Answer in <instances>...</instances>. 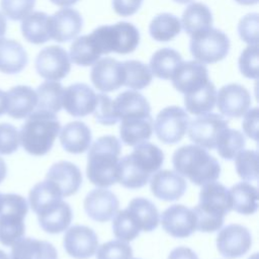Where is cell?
I'll return each mask as SVG.
<instances>
[{
  "mask_svg": "<svg viewBox=\"0 0 259 259\" xmlns=\"http://www.w3.org/2000/svg\"><path fill=\"white\" fill-rule=\"evenodd\" d=\"M164 162V153L154 144L147 141L135 146L130 155L118 161L117 181L125 188L137 189L145 186L153 173L157 172Z\"/></svg>",
  "mask_w": 259,
  "mask_h": 259,
  "instance_id": "6da1fadb",
  "label": "cell"
},
{
  "mask_svg": "<svg viewBox=\"0 0 259 259\" xmlns=\"http://www.w3.org/2000/svg\"><path fill=\"white\" fill-rule=\"evenodd\" d=\"M121 145L114 136L98 138L89 149L86 174L98 187H109L117 182Z\"/></svg>",
  "mask_w": 259,
  "mask_h": 259,
  "instance_id": "7a4b0ae2",
  "label": "cell"
},
{
  "mask_svg": "<svg viewBox=\"0 0 259 259\" xmlns=\"http://www.w3.org/2000/svg\"><path fill=\"white\" fill-rule=\"evenodd\" d=\"M196 217V230L212 233L220 230L227 213L232 210V199L229 189L212 181L202 185L199 202L192 208Z\"/></svg>",
  "mask_w": 259,
  "mask_h": 259,
  "instance_id": "3957f363",
  "label": "cell"
},
{
  "mask_svg": "<svg viewBox=\"0 0 259 259\" xmlns=\"http://www.w3.org/2000/svg\"><path fill=\"white\" fill-rule=\"evenodd\" d=\"M172 163L178 174L198 186L215 181L221 174L218 160L206 150L195 145H186L177 149L173 154Z\"/></svg>",
  "mask_w": 259,
  "mask_h": 259,
  "instance_id": "277c9868",
  "label": "cell"
},
{
  "mask_svg": "<svg viewBox=\"0 0 259 259\" xmlns=\"http://www.w3.org/2000/svg\"><path fill=\"white\" fill-rule=\"evenodd\" d=\"M61 130L55 113L36 110L31 112L19 132V142L30 155L44 156L52 149Z\"/></svg>",
  "mask_w": 259,
  "mask_h": 259,
  "instance_id": "5b68a950",
  "label": "cell"
},
{
  "mask_svg": "<svg viewBox=\"0 0 259 259\" xmlns=\"http://www.w3.org/2000/svg\"><path fill=\"white\" fill-rule=\"evenodd\" d=\"M91 34L95 38L102 55L111 52L122 55L130 54L137 49L140 42L138 28L134 24L124 21L99 26Z\"/></svg>",
  "mask_w": 259,
  "mask_h": 259,
  "instance_id": "8992f818",
  "label": "cell"
},
{
  "mask_svg": "<svg viewBox=\"0 0 259 259\" xmlns=\"http://www.w3.org/2000/svg\"><path fill=\"white\" fill-rule=\"evenodd\" d=\"M28 211L26 199L18 194H3V206L0 212V243L12 246L25 233L24 218Z\"/></svg>",
  "mask_w": 259,
  "mask_h": 259,
  "instance_id": "52a82bcc",
  "label": "cell"
},
{
  "mask_svg": "<svg viewBox=\"0 0 259 259\" xmlns=\"http://www.w3.org/2000/svg\"><path fill=\"white\" fill-rule=\"evenodd\" d=\"M193 58L202 64H213L227 57L230 50V40L225 32L217 28L193 36L189 44Z\"/></svg>",
  "mask_w": 259,
  "mask_h": 259,
  "instance_id": "ba28073f",
  "label": "cell"
},
{
  "mask_svg": "<svg viewBox=\"0 0 259 259\" xmlns=\"http://www.w3.org/2000/svg\"><path fill=\"white\" fill-rule=\"evenodd\" d=\"M189 124V116L179 106H168L163 108L154 123L157 138L164 144H176L182 140Z\"/></svg>",
  "mask_w": 259,
  "mask_h": 259,
  "instance_id": "9c48e42d",
  "label": "cell"
},
{
  "mask_svg": "<svg viewBox=\"0 0 259 259\" xmlns=\"http://www.w3.org/2000/svg\"><path fill=\"white\" fill-rule=\"evenodd\" d=\"M229 127V122L217 113L199 115L188 124V137L203 149H215L222 133Z\"/></svg>",
  "mask_w": 259,
  "mask_h": 259,
  "instance_id": "30bf717a",
  "label": "cell"
},
{
  "mask_svg": "<svg viewBox=\"0 0 259 259\" xmlns=\"http://www.w3.org/2000/svg\"><path fill=\"white\" fill-rule=\"evenodd\" d=\"M35 70L44 79L49 81L61 80L71 70L70 57L62 47H47L38 53L35 59Z\"/></svg>",
  "mask_w": 259,
  "mask_h": 259,
  "instance_id": "8fae6325",
  "label": "cell"
},
{
  "mask_svg": "<svg viewBox=\"0 0 259 259\" xmlns=\"http://www.w3.org/2000/svg\"><path fill=\"white\" fill-rule=\"evenodd\" d=\"M252 245L249 230L238 224H231L222 229L217 236L218 251L226 258L235 259L245 255Z\"/></svg>",
  "mask_w": 259,
  "mask_h": 259,
  "instance_id": "7c38bea8",
  "label": "cell"
},
{
  "mask_svg": "<svg viewBox=\"0 0 259 259\" xmlns=\"http://www.w3.org/2000/svg\"><path fill=\"white\" fill-rule=\"evenodd\" d=\"M251 95L242 85L231 83L223 86L217 93V106L228 117H240L251 105Z\"/></svg>",
  "mask_w": 259,
  "mask_h": 259,
  "instance_id": "4fadbf2b",
  "label": "cell"
},
{
  "mask_svg": "<svg viewBox=\"0 0 259 259\" xmlns=\"http://www.w3.org/2000/svg\"><path fill=\"white\" fill-rule=\"evenodd\" d=\"M124 77L122 63L108 57L93 64L90 73L93 85L101 92L117 90L123 85Z\"/></svg>",
  "mask_w": 259,
  "mask_h": 259,
  "instance_id": "5bb4252c",
  "label": "cell"
},
{
  "mask_svg": "<svg viewBox=\"0 0 259 259\" xmlns=\"http://www.w3.org/2000/svg\"><path fill=\"white\" fill-rule=\"evenodd\" d=\"M164 231L178 239L189 237L196 230V217L192 209L182 204H173L166 208L161 217Z\"/></svg>",
  "mask_w": 259,
  "mask_h": 259,
  "instance_id": "9a60e30c",
  "label": "cell"
},
{
  "mask_svg": "<svg viewBox=\"0 0 259 259\" xmlns=\"http://www.w3.org/2000/svg\"><path fill=\"white\" fill-rule=\"evenodd\" d=\"M98 247V238L95 232L86 226H73L64 236L66 252L76 259L92 257Z\"/></svg>",
  "mask_w": 259,
  "mask_h": 259,
  "instance_id": "2e32d148",
  "label": "cell"
},
{
  "mask_svg": "<svg viewBox=\"0 0 259 259\" xmlns=\"http://www.w3.org/2000/svg\"><path fill=\"white\" fill-rule=\"evenodd\" d=\"M97 96L93 89L84 83H75L64 89L62 106L75 117H83L93 112Z\"/></svg>",
  "mask_w": 259,
  "mask_h": 259,
  "instance_id": "e0dca14e",
  "label": "cell"
},
{
  "mask_svg": "<svg viewBox=\"0 0 259 259\" xmlns=\"http://www.w3.org/2000/svg\"><path fill=\"white\" fill-rule=\"evenodd\" d=\"M171 80L177 91L187 94L199 89L209 81L208 71L198 61L181 62L174 71Z\"/></svg>",
  "mask_w": 259,
  "mask_h": 259,
  "instance_id": "ac0fdd59",
  "label": "cell"
},
{
  "mask_svg": "<svg viewBox=\"0 0 259 259\" xmlns=\"http://www.w3.org/2000/svg\"><path fill=\"white\" fill-rule=\"evenodd\" d=\"M81 14L73 8H63L49 18V32L51 38L58 42L75 38L82 29Z\"/></svg>",
  "mask_w": 259,
  "mask_h": 259,
  "instance_id": "d6986e66",
  "label": "cell"
},
{
  "mask_svg": "<svg viewBox=\"0 0 259 259\" xmlns=\"http://www.w3.org/2000/svg\"><path fill=\"white\" fill-rule=\"evenodd\" d=\"M84 209L93 221L104 223L116 213L119 201L115 194L103 187L91 190L84 199Z\"/></svg>",
  "mask_w": 259,
  "mask_h": 259,
  "instance_id": "ffe728a7",
  "label": "cell"
},
{
  "mask_svg": "<svg viewBox=\"0 0 259 259\" xmlns=\"http://www.w3.org/2000/svg\"><path fill=\"white\" fill-rule=\"evenodd\" d=\"M152 193L159 199L173 201L179 199L185 192L187 184L185 179L172 170L155 172L150 180Z\"/></svg>",
  "mask_w": 259,
  "mask_h": 259,
  "instance_id": "44dd1931",
  "label": "cell"
},
{
  "mask_svg": "<svg viewBox=\"0 0 259 259\" xmlns=\"http://www.w3.org/2000/svg\"><path fill=\"white\" fill-rule=\"evenodd\" d=\"M119 136L126 146H136L148 141L153 133V118L151 114H135L120 119Z\"/></svg>",
  "mask_w": 259,
  "mask_h": 259,
  "instance_id": "7402d4cb",
  "label": "cell"
},
{
  "mask_svg": "<svg viewBox=\"0 0 259 259\" xmlns=\"http://www.w3.org/2000/svg\"><path fill=\"white\" fill-rule=\"evenodd\" d=\"M46 179L56 183L62 195L67 197L75 194L79 190L82 183V174L75 164L68 161H61L50 168Z\"/></svg>",
  "mask_w": 259,
  "mask_h": 259,
  "instance_id": "603a6c76",
  "label": "cell"
},
{
  "mask_svg": "<svg viewBox=\"0 0 259 259\" xmlns=\"http://www.w3.org/2000/svg\"><path fill=\"white\" fill-rule=\"evenodd\" d=\"M7 110L9 116L19 119L33 112L37 103L36 92L29 86L18 85L7 92Z\"/></svg>",
  "mask_w": 259,
  "mask_h": 259,
  "instance_id": "cb8c5ba5",
  "label": "cell"
},
{
  "mask_svg": "<svg viewBox=\"0 0 259 259\" xmlns=\"http://www.w3.org/2000/svg\"><path fill=\"white\" fill-rule=\"evenodd\" d=\"M73 218L70 205L60 200L37 213L40 228L49 234H59L65 231L71 224Z\"/></svg>",
  "mask_w": 259,
  "mask_h": 259,
  "instance_id": "d4e9b609",
  "label": "cell"
},
{
  "mask_svg": "<svg viewBox=\"0 0 259 259\" xmlns=\"http://www.w3.org/2000/svg\"><path fill=\"white\" fill-rule=\"evenodd\" d=\"M59 134L60 143L63 149L69 153H84L91 145V131L82 121H72L67 123Z\"/></svg>",
  "mask_w": 259,
  "mask_h": 259,
  "instance_id": "484cf974",
  "label": "cell"
},
{
  "mask_svg": "<svg viewBox=\"0 0 259 259\" xmlns=\"http://www.w3.org/2000/svg\"><path fill=\"white\" fill-rule=\"evenodd\" d=\"M180 23L191 37L202 34L212 28L210 9L202 3H192L185 8Z\"/></svg>",
  "mask_w": 259,
  "mask_h": 259,
  "instance_id": "4316f807",
  "label": "cell"
},
{
  "mask_svg": "<svg viewBox=\"0 0 259 259\" xmlns=\"http://www.w3.org/2000/svg\"><path fill=\"white\" fill-rule=\"evenodd\" d=\"M11 259H58V253L50 242L22 237L12 245Z\"/></svg>",
  "mask_w": 259,
  "mask_h": 259,
  "instance_id": "83f0119b",
  "label": "cell"
},
{
  "mask_svg": "<svg viewBox=\"0 0 259 259\" xmlns=\"http://www.w3.org/2000/svg\"><path fill=\"white\" fill-rule=\"evenodd\" d=\"M27 62V54L18 41L0 38V72L17 74L25 68Z\"/></svg>",
  "mask_w": 259,
  "mask_h": 259,
  "instance_id": "f1b7e54d",
  "label": "cell"
},
{
  "mask_svg": "<svg viewBox=\"0 0 259 259\" xmlns=\"http://www.w3.org/2000/svg\"><path fill=\"white\" fill-rule=\"evenodd\" d=\"M113 109L118 120L125 116L149 114L151 112V106L146 97L134 90L123 91L118 94L113 100Z\"/></svg>",
  "mask_w": 259,
  "mask_h": 259,
  "instance_id": "f546056e",
  "label": "cell"
},
{
  "mask_svg": "<svg viewBox=\"0 0 259 259\" xmlns=\"http://www.w3.org/2000/svg\"><path fill=\"white\" fill-rule=\"evenodd\" d=\"M217 102V89L211 81L199 89L184 94L186 110L194 115H202L210 112Z\"/></svg>",
  "mask_w": 259,
  "mask_h": 259,
  "instance_id": "4dcf8cb0",
  "label": "cell"
},
{
  "mask_svg": "<svg viewBox=\"0 0 259 259\" xmlns=\"http://www.w3.org/2000/svg\"><path fill=\"white\" fill-rule=\"evenodd\" d=\"M232 209L241 214H253L258 208V189L248 182H239L231 187Z\"/></svg>",
  "mask_w": 259,
  "mask_h": 259,
  "instance_id": "1f68e13d",
  "label": "cell"
},
{
  "mask_svg": "<svg viewBox=\"0 0 259 259\" xmlns=\"http://www.w3.org/2000/svg\"><path fill=\"white\" fill-rule=\"evenodd\" d=\"M49 18L50 16L41 11H35L25 16L21 23V32L24 38L34 45L48 41L51 38Z\"/></svg>",
  "mask_w": 259,
  "mask_h": 259,
  "instance_id": "d6a6232c",
  "label": "cell"
},
{
  "mask_svg": "<svg viewBox=\"0 0 259 259\" xmlns=\"http://www.w3.org/2000/svg\"><path fill=\"white\" fill-rule=\"evenodd\" d=\"M101 55L95 38L90 33L77 37L73 41L70 47L69 57L76 65L91 66L99 60Z\"/></svg>",
  "mask_w": 259,
  "mask_h": 259,
  "instance_id": "836d02e7",
  "label": "cell"
},
{
  "mask_svg": "<svg viewBox=\"0 0 259 259\" xmlns=\"http://www.w3.org/2000/svg\"><path fill=\"white\" fill-rule=\"evenodd\" d=\"M182 62L181 55L170 48H163L154 53L150 60V70L157 78L170 80L176 68Z\"/></svg>",
  "mask_w": 259,
  "mask_h": 259,
  "instance_id": "e575fe53",
  "label": "cell"
},
{
  "mask_svg": "<svg viewBox=\"0 0 259 259\" xmlns=\"http://www.w3.org/2000/svg\"><path fill=\"white\" fill-rule=\"evenodd\" d=\"M62 192L58 185L46 179L35 184L29 191L28 200L31 209L37 214L44 208L62 200Z\"/></svg>",
  "mask_w": 259,
  "mask_h": 259,
  "instance_id": "d590c367",
  "label": "cell"
},
{
  "mask_svg": "<svg viewBox=\"0 0 259 259\" xmlns=\"http://www.w3.org/2000/svg\"><path fill=\"white\" fill-rule=\"evenodd\" d=\"M137 220L144 232H152L159 225V211L155 204L144 197H137L130 201L126 207Z\"/></svg>",
  "mask_w": 259,
  "mask_h": 259,
  "instance_id": "8d00e7d4",
  "label": "cell"
},
{
  "mask_svg": "<svg viewBox=\"0 0 259 259\" xmlns=\"http://www.w3.org/2000/svg\"><path fill=\"white\" fill-rule=\"evenodd\" d=\"M37 110H45L52 113H57L62 108L64 88L60 82L46 81L36 89Z\"/></svg>",
  "mask_w": 259,
  "mask_h": 259,
  "instance_id": "74e56055",
  "label": "cell"
},
{
  "mask_svg": "<svg viewBox=\"0 0 259 259\" xmlns=\"http://www.w3.org/2000/svg\"><path fill=\"white\" fill-rule=\"evenodd\" d=\"M180 30L181 23L179 18L170 13L158 14L149 25V32L157 41H169L179 34Z\"/></svg>",
  "mask_w": 259,
  "mask_h": 259,
  "instance_id": "f35d334b",
  "label": "cell"
},
{
  "mask_svg": "<svg viewBox=\"0 0 259 259\" xmlns=\"http://www.w3.org/2000/svg\"><path fill=\"white\" fill-rule=\"evenodd\" d=\"M124 70V82L123 85L135 90H140L147 87L153 78L150 68L136 60H130L122 63Z\"/></svg>",
  "mask_w": 259,
  "mask_h": 259,
  "instance_id": "ab89813d",
  "label": "cell"
},
{
  "mask_svg": "<svg viewBox=\"0 0 259 259\" xmlns=\"http://www.w3.org/2000/svg\"><path fill=\"white\" fill-rule=\"evenodd\" d=\"M141 231L137 220L127 208L116 211L112 221V232L117 239L131 242L140 235Z\"/></svg>",
  "mask_w": 259,
  "mask_h": 259,
  "instance_id": "60d3db41",
  "label": "cell"
},
{
  "mask_svg": "<svg viewBox=\"0 0 259 259\" xmlns=\"http://www.w3.org/2000/svg\"><path fill=\"white\" fill-rule=\"evenodd\" d=\"M246 145L244 135L238 130L226 128L219 138L215 149L219 155L226 160H234L237 154Z\"/></svg>",
  "mask_w": 259,
  "mask_h": 259,
  "instance_id": "b9f144b4",
  "label": "cell"
},
{
  "mask_svg": "<svg viewBox=\"0 0 259 259\" xmlns=\"http://www.w3.org/2000/svg\"><path fill=\"white\" fill-rule=\"evenodd\" d=\"M237 174L244 181L258 179V153L253 150H242L235 157Z\"/></svg>",
  "mask_w": 259,
  "mask_h": 259,
  "instance_id": "7bdbcfd3",
  "label": "cell"
},
{
  "mask_svg": "<svg viewBox=\"0 0 259 259\" xmlns=\"http://www.w3.org/2000/svg\"><path fill=\"white\" fill-rule=\"evenodd\" d=\"M132 256V247L120 240H112L102 244L96 253V259H131Z\"/></svg>",
  "mask_w": 259,
  "mask_h": 259,
  "instance_id": "ee69618b",
  "label": "cell"
},
{
  "mask_svg": "<svg viewBox=\"0 0 259 259\" xmlns=\"http://www.w3.org/2000/svg\"><path fill=\"white\" fill-rule=\"evenodd\" d=\"M96 105L93 110L95 120L104 125H112L118 121L113 109V100L106 94H97Z\"/></svg>",
  "mask_w": 259,
  "mask_h": 259,
  "instance_id": "f6af8a7d",
  "label": "cell"
},
{
  "mask_svg": "<svg viewBox=\"0 0 259 259\" xmlns=\"http://www.w3.org/2000/svg\"><path fill=\"white\" fill-rule=\"evenodd\" d=\"M35 0H1L3 14L9 19L17 21L27 16L33 9Z\"/></svg>",
  "mask_w": 259,
  "mask_h": 259,
  "instance_id": "bcb514c9",
  "label": "cell"
},
{
  "mask_svg": "<svg viewBox=\"0 0 259 259\" xmlns=\"http://www.w3.org/2000/svg\"><path fill=\"white\" fill-rule=\"evenodd\" d=\"M239 69L243 76L249 79L258 77V46L249 45L239 58Z\"/></svg>",
  "mask_w": 259,
  "mask_h": 259,
  "instance_id": "7dc6e473",
  "label": "cell"
},
{
  "mask_svg": "<svg viewBox=\"0 0 259 259\" xmlns=\"http://www.w3.org/2000/svg\"><path fill=\"white\" fill-rule=\"evenodd\" d=\"M19 142V132L17 128L8 123H0V154L10 155L18 149Z\"/></svg>",
  "mask_w": 259,
  "mask_h": 259,
  "instance_id": "c3c4849f",
  "label": "cell"
},
{
  "mask_svg": "<svg viewBox=\"0 0 259 259\" xmlns=\"http://www.w3.org/2000/svg\"><path fill=\"white\" fill-rule=\"evenodd\" d=\"M258 24L257 13H250L242 17L238 24V32L241 39L249 45H257Z\"/></svg>",
  "mask_w": 259,
  "mask_h": 259,
  "instance_id": "681fc988",
  "label": "cell"
},
{
  "mask_svg": "<svg viewBox=\"0 0 259 259\" xmlns=\"http://www.w3.org/2000/svg\"><path fill=\"white\" fill-rule=\"evenodd\" d=\"M258 117H259V111L257 107H254L250 109L249 111H246L244 120L242 122V127L244 133L247 137L250 139H253L254 141H257L258 139Z\"/></svg>",
  "mask_w": 259,
  "mask_h": 259,
  "instance_id": "f907efd6",
  "label": "cell"
},
{
  "mask_svg": "<svg viewBox=\"0 0 259 259\" xmlns=\"http://www.w3.org/2000/svg\"><path fill=\"white\" fill-rule=\"evenodd\" d=\"M142 3L143 0H112L113 10L120 16L135 14L141 8Z\"/></svg>",
  "mask_w": 259,
  "mask_h": 259,
  "instance_id": "816d5d0a",
  "label": "cell"
},
{
  "mask_svg": "<svg viewBox=\"0 0 259 259\" xmlns=\"http://www.w3.org/2000/svg\"><path fill=\"white\" fill-rule=\"evenodd\" d=\"M168 259H198V257L191 249L181 246L173 249L170 252Z\"/></svg>",
  "mask_w": 259,
  "mask_h": 259,
  "instance_id": "f5cc1de1",
  "label": "cell"
},
{
  "mask_svg": "<svg viewBox=\"0 0 259 259\" xmlns=\"http://www.w3.org/2000/svg\"><path fill=\"white\" fill-rule=\"evenodd\" d=\"M7 110V94L0 89V115L6 113Z\"/></svg>",
  "mask_w": 259,
  "mask_h": 259,
  "instance_id": "db71d44e",
  "label": "cell"
},
{
  "mask_svg": "<svg viewBox=\"0 0 259 259\" xmlns=\"http://www.w3.org/2000/svg\"><path fill=\"white\" fill-rule=\"evenodd\" d=\"M53 4L61 7H68L75 3H77L79 0H50Z\"/></svg>",
  "mask_w": 259,
  "mask_h": 259,
  "instance_id": "11a10c76",
  "label": "cell"
},
{
  "mask_svg": "<svg viewBox=\"0 0 259 259\" xmlns=\"http://www.w3.org/2000/svg\"><path fill=\"white\" fill-rule=\"evenodd\" d=\"M6 27H7L6 17L4 16V14H3V13H1V12H0V38H2V37L5 35Z\"/></svg>",
  "mask_w": 259,
  "mask_h": 259,
  "instance_id": "9f6ffc18",
  "label": "cell"
},
{
  "mask_svg": "<svg viewBox=\"0 0 259 259\" xmlns=\"http://www.w3.org/2000/svg\"><path fill=\"white\" fill-rule=\"evenodd\" d=\"M6 174H7V166L4 160L0 157V183L5 179Z\"/></svg>",
  "mask_w": 259,
  "mask_h": 259,
  "instance_id": "6f0895ef",
  "label": "cell"
},
{
  "mask_svg": "<svg viewBox=\"0 0 259 259\" xmlns=\"http://www.w3.org/2000/svg\"><path fill=\"white\" fill-rule=\"evenodd\" d=\"M241 5H254L258 2V0H235Z\"/></svg>",
  "mask_w": 259,
  "mask_h": 259,
  "instance_id": "680465c9",
  "label": "cell"
},
{
  "mask_svg": "<svg viewBox=\"0 0 259 259\" xmlns=\"http://www.w3.org/2000/svg\"><path fill=\"white\" fill-rule=\"evenodd\" d=\"M0 259H10V257L7 255L6 252L3 250H0Z\"/></svg>",
  "mask_w": 259,
  "mask_h": 259,
  "instance_id": "91938a15",
  "label": "cell"
},
{
  "mask_svg": "<svg viewBox=\"0 0 259 259\" xmlns=\"http://www.w3.org/2000/svg\"><path fill=\"white\" fill-rule=\"evenodd\" d=\"M173 1H175V2H177V3H180V4H186V3L191 2L192 0H173Z\"/></svg>",
  "mask_w": 259,
  "mask_h": 259,
  "instance_id": "94428289",
  "label": "cell"
},
{
  "mask_svg": "<svg viewBox=\"0 0 259 259\" xmlns=\"http://www.w3.org/2000/svg\"><path fill=\"white\" fill-rule=\"evenodd\" d=\"M2 206H3V194L0 193V212L2 210Z\"/></svg>",
  "mask_w": 259,
  "mask_h": 259,
  "instance_id": "6125c7cd",
  "label": "cell"
},
{
  "mask_svg": "<svg viewBox=\"0 0 259 259\" xmlns=\"http://www.w3.org/2000/svg\"><path fill=\"white\" fill-rule=\"evenodd\" d=\"M131 259H138V258H131Z\"/></svg>",
  "mask_w": 259,
  "mask_h": 259,
  "instance_id": "be15d7a7",
  "label": "cell"
}]
</instances>
